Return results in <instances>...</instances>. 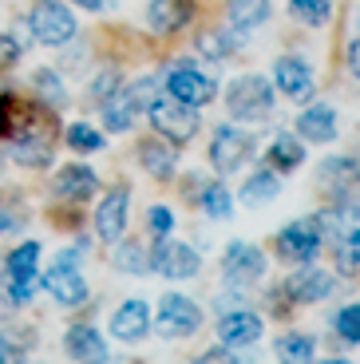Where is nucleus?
<instances>
[{"instance_id":"31","label":"nucleus","mask_w":360,"mask_h":364,"mask_svg":"<svg viewBox=\"0 0 360 364\" xmlns=\"http://www.w3.org/2000/svg\"><path fill=\"white\" fill-rule=\"evenodd\" d=\"M202 210H206V218L214 222H226L230 214H234V198H230V186H222V182H206V191H202Z\"/></svg>"},{"instance_id":"39","label":"nucleus","mask_w":360,"mask_h":364,"mask_svg":"<svg viewBox=\"0 0 360 364\" xmlns=\"http://www.w3.org/2000/svg\"><path fill=\"white\" fill-rule=\"evenodd\" d=\"M16 60H20V40L0 32V72H4V68H12Z\"/></svg>"},{"instance_id":"15","label":"nucleus","mask_w":360,"mask_h":364,"mask_svg":"<svg viewBox=\"0 0 360 364\" xmlns=\"http://www.w3.org/2000/svg\"><path fill=\"white\" fill-rule=\"evenodd\" d=\"M40 285H44L60 305H68V309H75V305L88 301V282H83V273L75 269V265H68V262H55L52 269L40 277Z\"/></svg>"},{"instance_id":"11","label":"nucleus","mask_w":360,"mask_h":364,"mask_svg":"<svg viewBox=\"0 0 360 364\" xmlns=\"http://www.w3.org/2000/svg\"><path fill=\"white\" fill-rule=\"evenodd\" d=\"M222 273H226V285H238V289L258 285L261 273H265V254L250 242H230L222 254Z\"/></svg>"},{"instance_id":"35","label":"nucleus","mask_w":360,"mask_h":364,"mask_svg":"<svg viewBox=\"0 0 360 364\" xmlns=\"http://www.w3.org/2000/svg\"><path fill=\"white\" fill-rule=\"evenodd\" d=\"M333 328L344 345H360V301L356 305H344L341 313H333Z\"/></svg>"},{"instance_id":"8","label":"nucleus","mask_w":360,"mask_h":364,"mask_svg":"<svg viewBox=\"0 0 360 364\" xmlns=\"http://www.w3.org/2000/svg\"><path fill=\"white\" fill-rule=\"evenodd\" d=\"M253 151V139L245 135L242 127H230V123H222V127L214 131V139H210V166L222 174H234L245 166V159H250Z\"/></svg>"},{"instance_id":"14","label":"nucleus","mask_w":360,"mask_h":364,"mask_svg":"<svg viewBox=\"0 0 360 364\" xmlns=\"http://www.w3.org/2000/svg\"><path fill=\"white\" fill-rule=\"evenodd\" d=\"M273 83H277L281 95H289L293 103H309L313 100V68L301 60V55H281L277 64H273Z\"/></svg>"},{"instance_id":"42","label":"nucleus","mask_w":360,"mask_h":364,"mask_svg":"<svg viewBox=\"0 0 360 364\" xmlns=\"http://www.w3.org/2000/svg\"><path fill=\"white\" fill-rule=\"evenodd\" d=\"M16 360V348H12L9 337H0V364H12Z\"/></svg>"},{"instance_id":"18","label":"nucleus","mask_w":360,"mask_h":364,"mask_svg":"<svg viewBox=\"0 0 360 364\" xmlns=\"http://www.w3.org/2000/svg\"><path fill=\"white\" fill-rule=\"evenodd\" d=\"M151 333V305L143 297H131L123 301L115 313H111V337L115 341H127V345H135Z\"/></svg>"},{"instance_id":"28","label":"nucleus","mask_w":360,"mask_h":364,"mask_svg":"<svg viewBox=\"0 0 360 364\" xmlns=\"http://www.w3.org/2000/svg\"><path fill=\"white\" fill-rule=\"evenodd\" d=\"M265 155H270V163L277 166V171H297V166L305 163V143L293 139V131H281V135H273Z\"/></svg>"},{"instance_id":"7","label":"nucleus","mask_w":360,"mask_h":364,"mask_svg":"<svg viewBox=\"0 0 360 364\" xmlns=\"http://www.w3.org/2000/svg\"><path fill=\"white\" fill-rule=\"evenodd\" d=\"M151 269L162 273V277H171V282H186L194 273L202 269V254L198 250H190L186 242H174L171 234L159 237V246L151 250Z\"/></svg>"},{"instance_id":"4","label":"nucleus","mask_w":360,"mask_h":364,"mask_svg":"<svg viewBox=\"0 0 360 364\" xmlns=\"http://www.w3.org/2000/svg\"><path fill=\"white\" fill-rule=\"evenodd\" d=\"M151 100H154V80H139V83H127V87H115L103 100V127L115 131V135L127 131Z\"/></svg>"},{"instance_id":"13","label":"nucleus","mask_w":360,"mask_h":364,"mask_svg":"<svg viewBox=\"0 0 360 364\" xmlns=\"http://www.w3.org/2000/svg\"><path fill=\"white\" fill-rule=\"evenodd\" d=\"M12 159H16L20 166H28V171L48 166V163H52V131L32 119L24 131L12 135Z\"/></svg>"},{"instance_id":"21","label":"nucleus","mask_w":360,"mask_h":364,"mask_svg":"<svg viewBox=\"0 0 360 364\" xmlns=\"http://www.w3.org/2000/svg\"><path fill=\"white\" fill-rule=\"evenodd\" d=\"M63 348L75 364H103L107 360V345H103L95 325H72L63 333Z\"/></svg>"},{"instance_id":"26","label":"nucleus","mask_w":360,"mask_h":364,"mask_svg":"<svg viewBox=\"0 0 360 364\" xmlns=\"http://www.w3.org/2000/svg\"><path fill=\"white\" fill-rule=\"evenodd\" d=\"M226 12H230V24L238 32H253L270 20L273 12V0H226Z\"/></svg>"},{"instance_id":"43","label":"nucleus","mask_w":360,"mask_h":364,"mask_svg":"<svg viewBox=\"0 0 360 364\" xmlns=\"http://www.w3.org/2000/svg\"><path fill=\"white\" fill-rule=\"evenodd\" d=\"M72 4H80V9H88V12H103V9H107V0H72Z\"/></svg>"},{"instance_id":"23","label":"nucleus","mask_w":360,"mask_h":364,"mask_svg":"<svg viewBox=\"0 0 360 364\" xmlns=\"http://www.w3.org/2000/svg\"><path fill=\"white\" fill-rule=\"evenodd\" d=\"M297 139L301 143H333L337 139V111L329 103H313L297 115Z\"/></svg>"},{"instance_id":"37","label":"nucleus","mask_w":360,"mask_h":364,"mask_svg":"<svg viewBox=\"0 0 360 364\" xmlns=\"http://www.w3.org/2000/svg\"><path fill=\"white\" fill-rule=\"evenodd\" d=\"M147 226H151L154 237L174 234V214H171V206H151V214H147Z\"/></svg>"},{"instance_id":"29","label":"nucleus","mask_w":360,"mask_h":364,"mask_svg":"<svg viewBox=\"0 0 360 364\" xmlns=\"http://www.w3.org/2000/svg\"><path fill=\"white\" fill-rule=\"evenodd\" d=\"M273 353H277L281 364H309L317 348H313V337H305V333H281Z\"/></svg>"},{"instance_id":"34","label":"nucleus","mask_w":360,"mask_h":364,"mask_svg":"<svg viewBox=\"0 0 360 364\" xmlns=\"http://www.w3.org/2000/svg\"><path fill=\"white\" fill-rule=\"evenodd\" d=\"M289 12L309 28H324L333 16V0H289Z\"/></svg>"},{"instance_id":"44","label":"nucleus","mask_w":360,"mask_h":364,"mask_svg":"<svg viewBox=\"0 0 360 364\" xmlns=\"http://www.w3.org/2000/svg\"><path fill=\"white\" fill-rule=\"evenodd\" d=\"M324 364H352V360H341V356H333V360H324Z\"/></svg>"},{"instance_id":"36","label":"nucleus","mask_w":360,"mask_h":364,"mask_svg":"<svg viewBox=\"0 0 360 364\" xmlns=\"http://www.w3.org/2000/svg\"><path fill=\"white\" fill-rule=\"evenodd\" d=\"M68 143H72V151H100L103 135L91 127V123H72V127H68Z\"/></svg>"},{"instance_id":"10","label":"nucleus","mask_w":360,"mask_h":364,"mask_svg":"<svg viewBox=\"0 0 360 364\" xmlns=\"http://www.w3.org/2000/svg\"><path fill=\"white\" fill-rule=\"evenodd\" d=\"M166 95L190 103V107H206V103L218 100V83H214V75L198 72L194 64H179L166 75Z\"/></svg>"},{"instance_id":"41","label":"nucleus","mask_w":360,"mask_h":364,"mask_svg":"<svg viewBox=\"0 0 360 364\" xmlns=\"http://www.w3.org/2000/svg\"><path fill=\"white\" fill-rule=\"evenodd\" d=\"M349 72H352V75H356V80H360V36H356V40H352V44H349Z\"/></svg>"},{"instance_id":"30","label":"nucleus","mask_w":360,"mask_h":364,"mask_svg":"<svg viewBox=\"0 0 360 364\" xmlns=\"http://www.w3.org/2000/svg\"><path fill=\"white\" fill-rule=\"evenodd\" d=\"M234 48H238V36L230 28H206V32H198V52L206 60H230Z\"/></svg>"},{"instance_id":"25","label":"nucleus","mask_w":360,"mask_h":364,"mask_svg":"<svg viewBox=\"0 0 360 364\" xmlns=\"http://www.w3.org/2000/svg\"><path fill=\"white\" fill-rule=\"evenodd\" d=\"M139 163L151 178H171L174 166H179V155H174L171 143H159V139H143L139 143Z\"/></svg>"},{"instance_id":"32","label":"nucleus","mask_w":360,"mask_h":364,"mask_svg":"<svg viewBox=\"0 0 360 364\" xmlns=\"http://www.w3.org/2000/svg\"><path fill=\"white\" fill-rule=\"evenodd\" d=\"M111 262H115L119 273H147L151 269V250L139 246V242H123V246H115Z\"/></svg>"},{"instance_id":"6","label":"nucleus","mask_w":360,"mask_h":364,"mask_svg":"<svg viewBox=\"0 0 360 364\" xmlns=\"http://www.w3.org/2000/svg\"><path fill=\"white\" fill-rule=\"evenodd\" d=\"M202 325V309L198 301L182 297V293H162L159 301V313H154V328H159L162 337H190V333H198Z\"/></svg>"},{"instance_id":"19","label":"nucleus","mask_w":360,"mask_h":364,"mask_svg":"<svg viewBox=\"0 0 360 364\" xmlns=\"http://www.w3.org/2000/svg\"><path fill=\"white\" fill-rule=\"evenodd\" d=\"M333 289H337V277L329 269H317V265H309L305 262V269L301 273H293L285 282V293L293 301H301V305H317V301H324V297H333Z\"/></svg>"},{"instance_id":"33","label":"nucleus","mask_w":360,"mask_h":364,"mask_svg":"<svg viewBox=\"0 0 360 364\" xmlns=\"http://www.w3.org/2000/svg\"><path fill=\"white\" fill-rule=\"evenodd\" d=\"M32 87H36V95L48 103V107H63V103H68V87H63V80L52 72V68H40V72L32 75Z\"/></svg>"},{"instance_id":"17","label":"nucleus","mask_w":360,"mask_h":364,"mask_svg":"<svg viewBox=\"0 0 360 364\" xmlns=\"http://www.w3.org/2000/svg\"><path fill=\"white\" fill-rule=\"evenodd\" d=\"M317 222H321V234L337 237L344 246H356L360 242V198L352 194L344 202H333V210L329 214H317Z\"/></svg>"},{"instance_id":"20","label":"nucleus","mask_w":360,"mask_h":364,"mask_svg":"<svg viewBox=\"0 0 360 364\" xmlns=\"http://www.w3.org/2000/svg\"><path fill=\"white\" fill-rule=\"evenodd\" d=\"M194 16V4L190 0H151L147 4V28L159 32V36H174L190 24Z\"/></svg>"},{"instance_id":"2","label":"nucleus","mask_w":360,"mask_h":364,"mask_svg":"<svg viewBox=\"0 0 360 364\" xmlns=\"http://www.w3.org/2000/svg\"><path fill=\"white\" fill-rule=\"evenodd\" d=\"M147 115H151L154 131L166 135L171 143H186V139H194V131H198V107L174 100V95H166V91L147 103Z\"/></svg>"},{"instance_id":"24","label":"nucleus","mask_w":360,"mask_h":364,"mask_svg":"<svg viewBox=\"0 0 360 364\" xmlns=\"http://www.w3.org/2000/svg\"><path fill=\"white\" fill-rule=\"evenodd\" d=\"M95 191H100V174L83 163H72L55 174V198H63V202H83Z\"/></svg>"},{"instance_id":"38","label":"nucleus","mask_w":360,"mask_h":364,"mask_svg":"<svg viewBox=\"0 0 360 364\" xmlns=\"http://www.w3.org/2000/svg\"><path fill=\"white\" fill-rule=\"evenodd\" d=\"M115 87H119V72H115V68H107V72H100L95 80H91V100L103 103Z\"/></svg>"},{"instance_id":"40","label":"nucleus","mask_w":360,"mask_h":364,"mask_svg":"<svg viewBox=\"0 0 360 364\" xmlns=\"http://www.w3.org/2000/svg\"><path fill=\"white\" fill-rule=\"evenodd\" d=\"M194 364H238V356L230 353L226 345H218V348H206V353H202Z\"/></svg>"},{"instance_id":"27","label":"nucleus","mask_w":360,"mask_h":364,"mask_svg":"<svg viewBox=\"0 0 360 364\" xmlns=\"http://www.w3.org/2000/svg\"><path fill=\"white\" fill-rule=\"evenodd\" d=\"M277 194H281V178L270 171V166L253 171L250 178H245V186H242V202H245V206H265V202H273Z\"/></svg>"},{"instance_id":"5","label":"nucleus","mask_w":360,"mask_h":364,"mask_svg":"<svg viewBox=\"0 0 360 364\" xmlns=\"http://www.w3.org/2000/svg\"><path fill=\"white\" fill-rule=\"evenodd\" d=\"M36 282H40V242H24V246H16L9 254L0 285L12 297V305H24L32 297V289H36Z\"/></svg>"},{"instance_id":"3","label":"nucleus","mask_w":360,"mask_h":364,"mask_svg":"<svg viewBox=\"0 0 360 364\" xmlns=\"http://www.w3.org/2000/svg\"><path fill=\"white\" fill-rule=\"evenodd\" d=\"M226 107L234 119H261L273 111V83L265 75H238L226 87Z\"/></svg>"},{"instance_id":"1","label":"nucleus","mask_w":360,"mask_h":364,"mask_svg":"<svg viewBox=\"0 0 360 364\" xmlns=\"http://www.w3.org/2000/svg\"><path fill=\"white\" fill-rule=\"evenodd\" d=\"M28 28H32V36L44 48H60L68 40H75V32H80L72 9L63 0H36L32 12H28Z\"/></svg>"},{"instance_id":"9","label":"nucleus","mask_w":360,"mask_h":364,"mask_svg":"<svg viewBox=\"0 0 360 364\" xmlns=\"http://www.w3.org/2000/svg\"><path fill=\"white\" fill-rule=\"evenodd\" d=\"M321 222L317 218H297V222H289L285 230L277 234V254L285 257V262H313L317 254H321Z\"/></svg>"},{"instance_id":"22","label":"nucleus","mask_w":360,"mask_h":364,"mask_svg":"<svg viewBox=\"0 0 360 364\" xmlns=\"http://www.w3.org/2000/svg\"><path fill=\"white\" fill-rule=\"evenodd\" d=\"M261 317L250 309H234V313H226L222 321H218V341H222L226 348H245L253 345V341L261 337Z\"/></svg>"},{"instance_id":"16","label":"nucleus","mask_w":360,"mask_h":364,"mask_svg":"<svg viewBox=\"0 0 360 364\" xmlns=\"http://www.w3.org/2000/svg\"><path fill=\"white\" fill-rule=\"evenodd\" d=\"M127 206H131V186H115L103 194V202L95 206V234L103 242H119L127 230Z\"/></svg>"},{"instance_id":"12","label":"nucleus","mask_w":360,"mask_h":364,"mask_svg":"<svg viewBox=\"0 0 360 364\" xmlns=\"http://www.w3.org/2000/svg\"><path fill=\"white\" fill-rule=\"evenodd\" d=\"M317 182H321V191L329 194L333 202H344V198H352V194H360V166H356V159H349V155L324 159L321 171H317Z\"/></svg>"}]
</instances>
